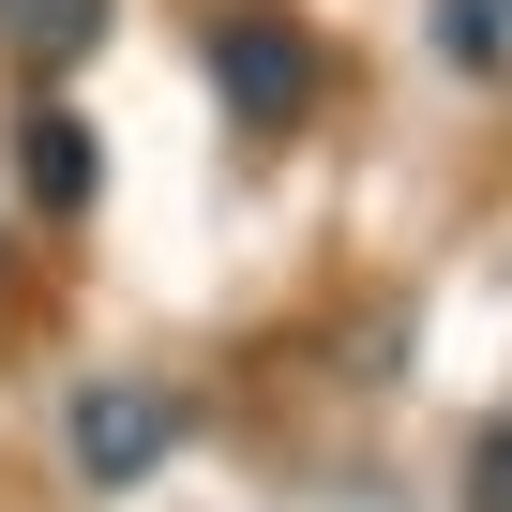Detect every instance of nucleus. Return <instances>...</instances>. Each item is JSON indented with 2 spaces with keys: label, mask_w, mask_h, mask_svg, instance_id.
Instances as JSON below:
<instances>
[{
  "label": "nucleus",
  "mask_w": 512,
  "mask_h": 512,
  "mask_svg": "<svg viewBox=\"0 0 512 512\" xmlns=\"http://www.w3.org/2000/svg\"><path fill=\"white\" fill-rule=\"evenodd\" d=\"M211 91H226L241 136H287V121H317V46L287 16H226L211 31Z\"/></svg>",
  "instance_id": "obj_1"
},
{
  "label": "nucleus",
  "mask_w": 512,
  "mask_h": 512,
  "mask_svg": "<svg viewBox=\"0 0 512 512\" xmlns=\"http://www.w3.org/2000/svg\"><path fill=\"white\" fill-rule=\"evenodd\" d=\"M61 437H76V482H151V467L181 452V392H151V377H91Z\"/></svg>",
  "instance_id": "obj_2"
},
{
  "label": "nucleus",
  "mask_w": 512,
  "mask_h": 512,
  "mask_svg": "<svg viewBox=\"0 0 512 512\" xmlns=\"http://www.w3.org/2000/svg\"><path fill=\"white\" fill-rule=\"evenodd\" d=\"M467 512H512V422H482V452H467Z\"/></svg>",
  "instance_id": "obj_6"
},
{
  "label": "nucleus",
  "mask_w": 512,
  "mask_h": 512,
  "mask_svg": "<svg viewBox=\"0 0 512 512\" xmlns=\"http://www.w3.org/2000/svg\"><path fill=\"white\" fill-rule=\"evenodd\" d=\"M437 46H452V61H497L512 16H497V0H437Z\"/></svg>",
  "instance_id": "obj_5"
},
{
  "label": "nucleus",
  "mask_w": 512,
  "mask_h": 512,
  "mask_svg": "<svg viewBox=\"0 0 512 512\" xmlns=\"http://www.w3.org/2000/svg\"><path fill=\"white\" fill-rule=\"evenodd\" d=\"M106 16H121V0H0V61H16V76H76L106 46Z\"/></svg>",
  "instance_id": "obj_3"
},
{
  "label": "nucleus",
  "mask_w": 512,
  "mask_h": 512,
  "mask_svg": "<svg viewBox=\"0 0 512 512\" xmlns=\"http://www.w3.org/2000/svg\"><path fill=\"white\" fill-rule=\"evenodd\" d=\"M16 166H31V211H61V226L91 211V121L76 106H31L16 121Z\"/></svg>",
  "instance_id": "obj_4"
}]
</instances>
